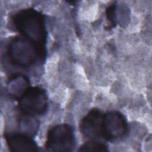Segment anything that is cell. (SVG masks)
Wrapping results in <instances>:
<instances>
[{"instance_id": "obj_6", "label": "cell", "mask_w": 152, "mask_h": 152, "mask_svg": "<svg viewBox=\"0 0 152 152\" xmlns=\"http://www.w3.org/2000/svg\"><path fill=\"white\" fill-rule=\"evenodd\" d=\"M103 114L97 109L90 110L81 120L79 128L81 134L90 140L102 137V122Z\"/></svg>"}, {"instance_id": "obj_10", "label": "cell", "mask_w": 152, "mask_h": 152, "mask_svg": "<svg viewBox=\"0 0 152 152\" xmlns=\"http://www.w3.org/2000/svg\"><path fill=\"white\" fill-rule=\"evenodd\" d=\"M116 5L115 4H110L106 10V15L107 20L113 26L116 24Z\"/></svg>"}, {"instance_id": "obj_1", "label": "cell", "mask_w": 152, "mask_h": 152, "mask_svg": "<svg viewBox=\"0 0 152 152\" xmlns=\"http://www.w3.org/2000/svg\"><path fill=\"white\" fill-rule=\"evenodd\" d=\"M12 23L23 37L45 49L47 32L43 15L39 11L31 8L21 10L14 15Z\"/></svg>"}, {"instance_id": "obj_3", "label": "cell", "mask_w": 152, "mask_h": 152, "mask_svg": "<svg viewBox=\"0 0 152 152\" xmlns=\"http://www.w3.org/2000/svg\"><path fill=\"white\" fill-rule=\"evenodd\" d=\"M75 144V136L73 128L69 124H61L48 131L45 147L50 151H71Z\"/></svg>"}, {"instance_id": "obj_9", "label": "cell", "mask_w": 152, "mask_h": 152, "mask_svg": "<svg viewBox=\"0 0 152 152\" xmlns=\"http://www.w3.org/2000/svg\"><path fill=\"white\" fill-rule=\"evenodd\" d=\"M106 144L96 140H89L80 146L78 151H107Z\"/></svg>"}, {"instance_id": "obj_7", "label": "cell", "mask_w": 152, "mask_h": 152, "mask_svg": "<svg viewBox=\"0 0 152 152\" xmlns=\"http://www.w3.org/2000/svg\"><path fill=\"white\" fill-rule=\"evenodd\" d=\"M6 144L11 151H37L38 146L27 134L7 133L4 135Z\"/></svg>"}, {"instance_id": "obj_5", "label": "cell", "mask_w": 152, "mask_h": 152, "mask_svg": "<svg viewBox=\"0 0 152 152\" xmlns=\"http://www.w3.org/2000/svg\"><path fill=\"white\" fill-rule=\"evenodd\" d=\"M128 130L127 121L121 112L112 110L103 115L102 137L113 141L124 137Z\"/></svg>"}, {"instance_id": "obj_4", "label": "cell", "mask_w": 152, "mask_h": 152, "mask_svg": "<svg viewBox=\"0 0 152 152\" xmlns=\"http://www.w3.org/2000/svg\"><path fill=\"white\" fill-rule=\"evenodd\" d=\"M18 107L24 115L33 116L45 113L48 108V97L41 87H30L18 99Z\"/></svg>"}, {"instance_id": "obj_2", "label": "cell", "mask_w": 152, "mask_h": 152, "mask_svg": "<svg viewBox=\"0 0 152 152\" xmlns=\"http://www.w3.org/2000/svg\"><path fill=\"white\" fill-rule=\"evenodd\" d=\"M7 51L10 62L23 68L33 66L38 60H42L46 53L45 49L23 36L12 39L8 44Z\"/></svg>"}, {"instance_id": "obj_8", "label": "cell", "mask_w": 152, "mask_h": 152, "mask_svg": "<svg viewBox=\"0 0 152 152\" xmlns=\"http://www.w3.org/2000/svg\"><path fill=\"white\" fill-rule=\"evenodd\" d=\"M29 87V80L27 76L23 74L12 75L7 84L9 94L17 99H18Z\"/></svg>"}]
</instances>
